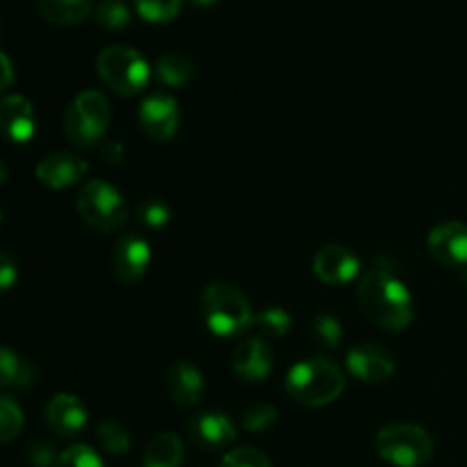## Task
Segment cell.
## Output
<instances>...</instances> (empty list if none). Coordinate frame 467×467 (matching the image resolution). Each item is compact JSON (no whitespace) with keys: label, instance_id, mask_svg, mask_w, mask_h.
Here are the masks:
<instances>
[{"label":"cell","instance_id":"37","mask_svg":"<svg viewBox=\"0 0 467 467\" xmlns=\"http://www.w3.org/2000/svg\"><path fill=\"white\" fill-rule=\"evenodd\" d=\"M219 0H192V5H194L196 9H213Z\"/></svg>","mask_w":467,"mask_h":467},{"label":"cell","instance_id":"36","mask_svg":"<svg viewBox=\"0 0 467 467\" xmlns=\"http://www.w3.org/2000/svg\"><path fill=\"white\" fill-rule=\"evenodd\" d=\"M14 82V67H12V59L0 50V91L9 89Z\"/></svg>","mask_w":467,"mask_h":467},{"label":"cell","instance_id":"13","mask_svg":"<svg viewBox=\"0 0 467 467\" xmlns=\"http://www.w3.org/2000/svg\"><path fill=\"white\" fill-rule=\"evenodd\" d=\"M36 181L48 190H67V187L78 185L87 173L85 158L76 153H67V150H57L50 153L36 164L35 169Z\"/></svg>","mask_w":467,"mask_h":467},{"label":"cell","instance_id":"16","mask_svg":"<svg viewBox=\"0 0 467 467\" xmlns=\"http://www.w3.org/2000/svg\"><path fill=\"white\" fill-rule=\"evenodd\" d=\"M87 420H89V413L85 404L68 392L55 395L46 406V424L59 438L80 436L87 427Z\"/></svg>","mask_w":467,"mask_h":467},{"label":"cell","instance_id":"15","mask_svg":"<svg viewBox=\"0 0 467 467\" xmlns=\"http://www.w3.org/2000/svg\"><path fill=\"white\" fill-rule=\"evenodd\" d=\"M190 436L203 451H219L233 445L237 438L235 424L231 422L226 413L219 410H205L190 420Z\"/></svg>","mask_w":467,"mask_h":467},{"label":"cell","instance_id":"39","mask_svg":"<svg viewBox=\"0 0 467 467\" xmlns=\"http://www.w3.org/2000/svg\"><path fill=\"white\" fill-rule=\"evenodd\" d=\"M461 278H463V283L467 285V269H465V272H461Z\"/></svg>","mask_w":467,"mask_h":467},{"label":"cell","instance_id":"2","mask_svg":"<svg viewBox=\"0 0 467 467\" xmlns=\"http://www.w3.org/2000/svg\"><path fill=\"white\" fill-rule=\"evenodd\" d=\"M285 392L301 406L333 404L345 392V374L333 360L304 358L287 372Z\"/></svg>","mask_w":467,"mask_h":467},{"label":"cell","instance_id":"8","mask_svg":"<svg viewBox=\"0 0 467 467\" xmlns=\"http://www.w3.org/2000/svg\"><path fill=\"white\" fill-rule=\"evenodd\" d=\"M140 128L150 141H171L178 135V128H181V105L167 91H155L149 94L140 105Z\"/></svg>","mask_w":467,"mask_h":467},{"label":"cell","instance_id":"14","mask_svg":"<svg viewBox=\"0 0 467 467\" xmlns=\"http://www.w3.org/2000/svg\"><path fill=\"white\" fill-rule=\"evenodd\" d=\"M36 114L30 100L21 94H9L0 100V132L12 144H27L35 137Z\"/></svg>","mask_w":467,"mask_h":467},{"label":"cell","instance_id":"21","mask_svg":"<svg viewBox=\"0 0 467 467\" xmlns=\"http://www.w3.org/2000/svg\"><path fill=\"white\" fill-rule=\"evenodd\" d=\"M155 73L167 87H185L194 78V62L185 53H164L158 59Z\"/></svg>","mask_w":467,"mask_h":467},{"label":"cell","instance_id":"32","mask_svg":"<svg viewBox=\"0 0 467 467\" xmlns=\"http://www.w3.org/2000/svg\"><path fill=\"white\" fill-rule=\"evenodd\" d=\"M219 467H272V461L255 447H237L223 456Z\"/></svg>","mask_w":467,"mask_h":467},{"label":"cell","instance_id":"35","mask_svg":"<svg viewBox=\"0 0 467 467\" xmlns=\"http://www.w3.org/2000/svg\"><path fill=\"white\" fill-rule=\"evenodd\" d=\"M100 158H103L105 164L117 167V164H121L123 158H126V149L121 146V141L105 140L103 146H100Z\"/></svg>","mask_w":467,"mask_h":467},{"label":"cell","instance_id":"18","mask_svg":"<svg viewBox=\"0 0 467 467\" xmlns=\"http://www.w3.org/2000/svg\"><path fill=\"white\" fill-rule=\"evenodd\" d=\"M205 381L203 372L196 368L190 360H178L169 368L167 372V392L173 400V404L182 406V409H190L196 406L203 397Z\"/></svg>","mask_w":467,"mask_h":467},{"label":"cell","instance_id":"23","mask_svg":"<svg viewBox=\"0 0 467 467\" xmlns=\"http://www.w3.org/2000/svg\"><path fill=\"white\" fill-rule=\"evenodd\" d=\"M251 327L265 337H283L290 331L292 317L281 306H267V308L254 315V324Z\"/></svg>","mask_w":467,"mask_h":467},{"label":"cell","instance_id":"12","mask_svg":"<svg viewBox=\"0 0 467 467\" xmlns=\"http://www.w3.org/2000/svg\"><path fill=\"white\" fill-rule=\"evenodd\" d=\"M313 272L327 285H347L360 276V260L347 246L328 244L315 254Z\"/></svg>","mask_w":467,"mask_h":467},{"label":"cell","instance_id":"33","mask_svg":"<svg viewBox=\"0 0 467 467\" xmlns=\"http://www.w3.org/2000/svg\"><path fill=\"white\" fill-rule=\"evenodd\" d=\"M16 278H18L16 260H14L7 251H0V295L12 290Z\"/></svg>","mask_w":467,"mask_h":467},{"label":"cell","instance_id":"20","mask_svg":"<svg viewBox=\"0 0 467 467\" xmlns=\"http://www.w3.org/2000/svg\"><path fill=\"white\" fill-rule=\"evenodd\" d=\"M182 442L176 433L162 431L150 438L144 451V467H181Z\"/></svg>","mask_w":467,"mask_h":467},{"label":"cell","instance_id":"9","mask_svg":"<svg viewBox=\"0 0 467 467\" xmlns=\"http://www.w3.org/2000/svg\"><path fill=\"white\" fill-rule=\"evenodd\" d=\"M347 369L358 381L379 386V383L390 381L397 363L388 349L374 345V342H363V345H356L347 351Z\"/></svg>","mask_w":467,"mask_h":467},{"label":"cell","instance_id":"4","mask_svg":"<svg viewBox=\"0 0 467 467\" xmlns=\"http://www.w3.org/2000/svg\"><path fill=\"white\" fill-rule=\"evenodd\" d=\"M109 121H112V108L108 96L99 89H85L67 108L64 135L71 144L89 149L94 144H103Z\"/></svg>","mask_w":467,"mask_h":467},{"label":"cell","instance_id":"17","mask_svg":"<svg viewBox=\"0 0 467 467\" xmlns=\"http://www.w3.org/2000/svg\"><path fill=\"white\" fill-rule=\"evenodd\" d=\"M274 351L263 337L244 340L233 354V369L246 383H260L272 374Z\"/></svg>","mask_w":467,"mask_h":467},{"label":"cell","instance_id":"6","mask_svg":"<svg viewBox=\"0 0 467 467\" xmlns=\"http://www.w3.org/2000/svg\"><path fill=\"white\" fill-rule=\"evenodd\" d=\"M377 454L392 467H424L433 459V438L410 422L388 424L377 433Z\"/></svg>","mask_w":467,"mask_h":467},{"label":"cell","instance_id":"3","mask_svg":"<svg viewBox=\"0 0 467 467\" xmlns=\"http://www.w3.org/2000/svg\"><path fill=\"white\" fill-rule=\"evenodd\" d=\"M201 315L210 333L219 337H235L254 324V308L244 292L226 281L205 287L201 295Z\"/></svg>","mask_w":467,"mask_h":467},{"label":"cell","instance_id":"1","mask_svg":"<svg viewBox=\"0 0 467 467\" xmlns=\"http://www.w3.org/2000/svg\"><path fill=\"white\" fill-rule=\"evenodd\" d=\"M358 304L365 317L386 331H404L413 324V296L406 283L386 267H374L360 276Z\"/></svg>","mask_w":467,"mask_h":467},{"label":"cell","instance_id":"29","mask_svg":"<svg viewBox=\"0 0 467 467\" xmlns=\"http://www.w3.org/2000/svg\"><path fill=\"white\" fill-rule=\"evenodd\" d=\"M55 467H105V463L94 447L71 445L57 456Z\"/></svg>","mask_w":467,"mask_h":467},{"label":"cell","instance_id":"40","mask_svg":"<svg viewBox=\"0 0 467 467\" xmlns=\"http://www.w3.org/2000/svg\"><path fill=\"white\" fill-rule=\"evenodd\" d=\"M0 223H3V210H0Z\"/></svg>","mask_w":467,"mask_h":467},{"label":"cell","instance_id":"11","mask_svg":"<svg viewBox=\"0 0 467 467\" xmlns=\"http://www.w3.org/2000/svg\"><path fill=\"white\" fill-rule=\"evenodd\" d=\"M150 244L137 233L119 237L112 249V272L126 285L141 281L149 272Z\"/></svg>","mask_w":467,"mask_h":467},{"label":"cell","instance_id":"22","mask_svg":"<svg viewBox=\"0 0 467 467\" xmlns=\"http://www.w3.org/2000/svg\"><path fill=\"white\" fill-rule=\"evenodd\" d=\"M32 368L16 351L0 347V390L7 388H26L32 383Z\"/></svg>","mask_w":467,"mask_h":467},{"label":"cell","instance_id":"25","mask_svg":"<svg viewBox=\"0 0 467 467\" xmlns=\"http://www.w3.org/2000/svg\"><path fill=\"white\" fill-rule=\"evenodd\" d=\"M23 424H26V418H23L21 406L9 397L0 395V445L12 442L23 431Z\"/></svg>","mask_w":467,"mask_h":467},{"label":"cell","instance_id":"27","mask_svg":"<svg viewBox=\"0 0 467 467\" xmlns=\"http://www.w3.org/2000/svg\"><path fill=\"white\" fill-rule=\"evenodd\" d=\"M137 222H140L141 226L150 228V231H158V228H164L171 222V208H169L167 201L158 199V196L146 199L144 203H140V208H137Z\"/></svg>","mask_w":467,"mask_h":467},{"label":"cell","instance_id":"10","mask_svg":"<svg viewBox=\"0 0 467 467\" xmlns=\"http://www.w3.org/2000/svg\"><path fill=\"white\" fill-rule=\"evenodd\" d=\"M427 249L431 258L442 267H450L454 272L467 269V223L463 222H445L429 233Z\"/></svg>","mask_w":467,"mask_h":467},{"label":"cell","instance_id":"7","mask_svg":"<svg viewBox=\"0 0 467 467\" xmlns=\"http://www.w3.org/2000/svg\"><path fill=\"white\" fill-rule=\"evenodd\" d=\"M78 213L96 233H117L128 222V205L121 192L103 178L85 182L78 192Z\"/></svg>","mask_w":467,"mask_h":467},{"label":"cell","instance_id":"38","mask_svg":"<svg viewBox=\"0 0 467 467\" xmlns=\"http://www.w3.org/2000/svg\"><path fill=\"white\" fill-rule=\"evenodd\" d=\"M7 176H9L7 167H5V162H3V160H0V185H3V182L7 181Z\"/></svg>","mask_w":467,"mask_h":467},{"label":"cell","instance_id":"19","mask_svg":"<svg viewBox=\"0 0 467 467\" xmlns=\"http://www.w3.org/2000/svg\"><path fill=\"white\" fill-rule=\"evenodd\" d=\"M36 12L57 27L80 26L94 12V0H36Z\"/></svg>","mask_w":467,"mask_h":467},{"label":"cell","instance_id":"24","mask_svg":"<svg viewBox=\"0 0 467 467\" xmlns=\"http://www.w3.org/2000/svg\"><path fill=\"white\" fill-rule=\"evenodd\" d=\"M96 21H99V26L103 27V30H126L132 23L130 7H128L123 0H103V3L96 7Z\"/></svg>","mask_w":467,"mask_h":467},{"label":"cell","instance_id":"26","mask_svg":"<svg viewBox=\"0 0 467 467\" xmlns=\"http://www.w3.org/2000/svg\"><path fill=\"white\" fill-rule=\"evenodd\" d=\"M137 14L150 23H169L181 14L182 0H135Z\"/></svg>","mask_w":467,"mask_h":467},{"label":"cell","instance_id":"28","mask_svg":"<svg viewBox=\"0 0 467 467\" xmlns=\"http://www.w3.org/2000/svg\"><path fill=\"white\" fill-rule=\"evenodd\" d=\"M99 442L108 454L112 456H121L126 451H130L132 441H130V433L117 422H100L99 427Z\"/></svg>","mask_w":467,"mask_h":467},{"label":"cell","instance_id":"31","mask_svg":"<svg viewBox=\"0 0 467 467\" xmlns=\"http://www.w3.org/2000/svg\"><path fill=\"white\" fill-rule=\"evenodd\" d=\"M313 337L319 347H328V349H337L342 342V327L333 315L322 313L315 317L313 322Z\"/></svg>","mask_w":467,"mask_h":467},{"label":"cell","instance_id":"5","mask_svg":"<svg viewBox=\"0 0 467 467\" xmlns=\"http://www.w3.org/2000/svg\"><path fill=\"white\" fill-rule=\"evenodd\" d=\"M96 68L114 94L137 96L150 80V67L144 55L126 44L105 46L96 59Z\"/></svg>","mask_w":467,"mask_h":467},{"label":"cell","instance_id":"30","mask_svg":"<svg viewBox=\"0 0 467 467\" xmlns=\"http://www.w3.org/2000/svg\"><path fill=\"white\" fill-rule=\"evenodd\" d=\"M274 422H276V409L272 404H263V401L251 404L242 413V427L251 433L267 431V429L274 427Z\"/></svg>","mask_w":467,"mask_h":467},{"label":"cell","instance_id":"34","mask_svg":"<svg viewBox=\"0 0 467 467\" xmlns=\"http://www.w3.org/2000/svg\"><path fill=\"white\" fill-rule=\"evenodd\" d=\"M27 459H30L32 467H55L57 456H55V450L48 442H36L30 450V454H27Z\"/></svg>","mask_w":467,"mask_h":467}]
</instances>
